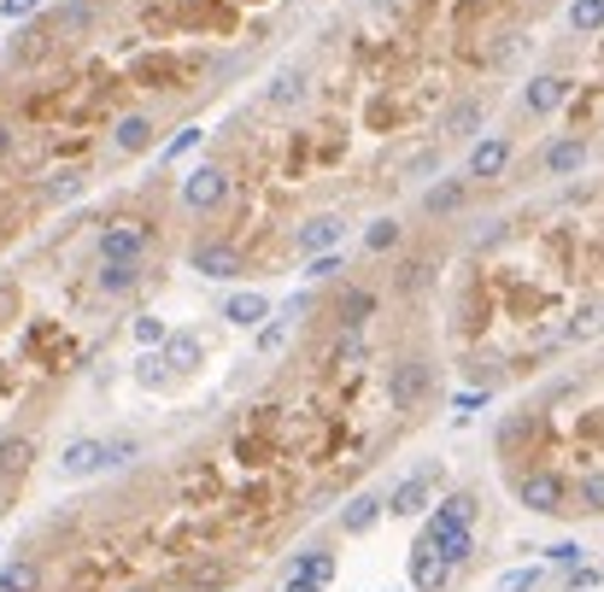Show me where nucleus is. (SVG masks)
I'll return each instance as SVG.
<instances>
[{
    "instance_id": "f257e3e1",
    "label": "nucleus",
    "mask_w": 604,
    "mask_h": 592,
    "mask_svg": "<svg viewBox=\"0 0 604 592\" xmlns=\"http://www.w3.org/2000/svg\"><path fill=\"white\" fill-rule=\"evenodd\" d=\"M476 523H481V499L476 493H452L428 511V528H423V545L435 552L446 569H464L476 557Z\"/></svg>"
},
{
    "instance_id": "f03ea898",
    "label": "nucleus",
    "mask_w": 604,
    "mask_h": 592,
    "mask_svg": "<svg viewBox=\"0 0 604 592\" xmlns=\"http://www.w3.org/2000/svg\"><path fill=\"white\" fill-rule=\"evenodd\" d=\"M147 253H153V223L124 218L100 229V265H147Z\"/></svg>"
},
{
    "instance_id": "7ed1b4c3",
    "label": "nucleus",
    "mask_w": 604,
    "mask_h": 592,
    "mask_svg": "<svg viewBox=\"0 0 604 592\" xmlns=\"http://www.w3.org/2000/svg\"><path fill=\"white\" fill-rule=\"evenodd\" d=\"M229 170L223 165H194L189 177H182V206L189 211H218L223 200H229Z\"/></svg>"
},
{
    "instance_id": "20e7f679",
    "label": "nucleus",
    "mask_w": 604,
    "mask_h": 592,
    "mask_svg": "<svg viewBox=\"0 0 604 592\" xmlns=\"http://www.w3.org/2000/svg\"><path fill=\"white\" fill-rule=\"evenodd\" d=\"M428 387H435L428 358H406V364H394V375H387V399H394V411H416L428 399Z\"/></svg>"
},
{
    "instance_id": "39448f33",
    "label": "nucleus",
    "mask_w": 604,
    "mask_h": 592,
    "mask_svg": "<svg viewBox=\"0 0 604 592\" xmlns=\"http://www.w3.org/2000/svg\"><path fill=\"white\" fill-rule=\"evenodd\" d=\"M516 499H523L535 516H552V511H564L569 487H564V475H557V469H535V475L516 481Z\"/></svg>"
},
{
    "instance_id": "423d86ee",
    "label": "nucleus",
    "mask_w": 604,
    "mask_h": 592,
    "mask_svg": "<svg viewBox=\"0 0 604 592\" xmlns=\"http://www.w3.org/2000/svg\"><path fill=\"white\" fill-rule=\"evenodd\" d=\"M435 481H440V469L428 464V469H416V475H406V481L394 487V499H382L394 516H423L428 504H435Z\"/></svg>"
},
{
    "instance_id": "0eeeda50",
    "label": "nucleus",
    "mask_w": 604,
    "mask_h": 592,
    "mask_svg": "<svg viewBox=\"0 0 604 592\" xmlns=\"http://www.w3.org/2000/svg\"><path fill=\"white\" fill-rule=\"evenodd\" d=\"M112 469V446L106 440H70L65 458H60V475L65 481H89V475Z\"/></svg>"
},
{
    "instance_id": "6e6552de",
    "label": "nucleus",
    "mask_w": 604,
    "mask_h": 592,
    "mask_svg": "<svg viewBox=\"0 0 604 592\" xmlns=\"http://www.w3.org/2000/svg\"><path fill=\"white\" fill-rule=\"evenodd\" d=\"M194 270H200V276H211V282H229V276L247 270V258H241V247H229V241H200V247H194Z\"/></svg>"
},
{
    "instance_id": "1a4fd4ad",
    "label": "nucleus",
    "mask_w": 604,
    "mask_h": 592,
    "mask_svg": "<svg viewBox=\"0 0 604 592\" xmlns=\"http://www.w3.org/2000/svg\"><path fill=\"white\" fill-rule=\"evenodd\" d=\"M340 235H347V218H335V211H323V218L299 223L294 247H299V258H311V253H329V247H340Z\"/></svg>"
},
{
    "instance_id": "9d476101",
    "label": "nucleus",
    "mask_w": 604,
    "mask_h": 592,
    "mask_svg": "<svg viewBox=\"0 0 604 592\" xmlns=\"http://www.w3.org/2000/svg\"><path fill=\"white\" fill-rule=\"evenodd\" d=\"M587 158H593V141H587V136H569V141H552L540 165H545V177H575Z\"/></svg>"
},
{
    "instance_id": "9b49d317",
    "label": "nucleus",
    "mask_w": 604,
    "mask_h": 592,
    "mask_svg": "<svg viewBox=\"0 0 604 592\" xmlns=\"http://www.w3.org/2000/svg\"><path fill=\"white\" fill-rule=\"evenodd\" d=\"M505 165H511V141L505 136L476 141V153H470V165H464V182H487V177H499Z\"/></svg>"
},
{
    "instance_id": "f8f14e48",
    "label": "nucleus",
    "mask_w": 604,
    "mask_h": 592,
    "mask_svg": "<svg viewBox=\"0 0 604 592\" xmlns=\"http://www.w3.org/2000/svg\"><path fill=\"white\" fill-rule=\"evenodd\" d=\"M153 147V118L147 112H129L112 124V153H147Z\"/></svg>"
},
{
    "instance_id": "ddd939ff",
    "label": "nucleus",
    "mask_w": 604,
    "mask_h": 592,
    "mask_svg": "<svg viewBox=\"0 0 604 592\" xmlns=\"http://www.w3.org/2000/svg\"><path fill=\"white\" fill-rule=\"evenodd\" d=\"M446 581H452V569H446V563L428 552L423 540H416V545H411V592H435V587H446Z\"/></svg>"
},
{
    "instance_id": "4468645a",
    "label": "nucleus",
    "mask_w": 604,
    "mask_h": 592,
    "mask_svg": "<svg viewBox=\"0 0 604 592\" xmlns=\"http://www.w3.org/2000/svg\"><path fill=\"white\" fill-rule=\"evenodd\" d=\"M464 200H470V182L464 177H446V182H435L423 194V211H428V218H452V211H464Z\"/></svg>"
},
{
    "instance_id": "2eb2a0df",
    "label": "nucleus",
    "mask_w": 604,
    "mask_h": 592,
    "mask_svg": "<svg viewBox=\"0 0 604 592\" xmlns=\"http://www.w3.org/2000/svg\"><path fill=\"white\" fill-rule=\"evenodd\" d=\"M387 516V504H382V493H352L347 499V511H340V528L347 533H370Z\"/></svg>"
},
{
    "instance_id": "dca6fc26",
    "label": "nucleus",
    "mask_w": 604,
    "mask_h": 592,
    "mask_svg": "<svg viewBox=\"0 0 604 592\" xmlns=\"http://www.w3.org/2000/svg\"><path fill=\"white\" fill-rule=\"evenodd\" d=\"M287 581L329 587V581H335V552H299L294 563H287Z\"/></svg>"
},
{
    "instance_id": "f3484780",
    "label": "nucleus",
    "mask_w": 604,
    "mask_h": 592,
    "mask_svg": "<svg viewBox=\"0 0 604 592\" xmlns=\"http://www.w3.org/2000/svg\"><path fill=\"white\" fill-rule=\"evenodd\" d=\"M30 464H36V440H0V487L24 481Z\"/></svg>"
},
{
    "instance_id": "a211bd4d",
    "label": "nucleus",
    "mask_w": 604,
    "mask_h": 592,
    "mask_svg": "<svg viewBox=\"0 0 604 592\" xmlns=\"http://www.w3.org/2000/svg\"><path fill=\"white\" fill-rule=\"evenodd\" d=\"M370 311H376V294H370V287H347V294L335 299V323L340 329H364Z\"/></svg>"
},
{
    "instance_id": "6ab92c4d",
    "label": "nucleus",
    "mask_w": 604,
    "mask_h": 592,
    "mask_svg": "<svg viewBox=\"0 0 604 592\" xmlns=\"http://www.w3.org/2000/svg\"><path fill=\"white\" fill-rule=\"evenodd\" d=\"M569 89H575L569 77H535V82H528V94H523V100H528V112H535V118H545V112H552V106H557V100H564Z\"/></svg>"
},
{
    "instance_id": "aec40b11",
    "label": "nucleus",
    "mask_w": 604,
    "mask_h": 592,
    "mask_svg": "<svg viewBox=\"0 0 604 592\" xmlns=\"http://www.w3.org/2000/svg\"><path fill=\"white\" fill-rule=\"evenodd\" d=\"M159 346H165V352H159V364H170L177 375H189V370L200 364V335H165Z\"/></svg>"
},
{
    "instance_id": "412c9836",
    "label": "nucleus",
    "mask_w": 604,
    "mask_h": 592,
    "mask_svg": "<svg viewBox=\"0 0 604 592\" xmlns=\"http://www.w3.org/2000/svg\"><path fill=\"white\" fill-rule=\"evenodd\" d=\"M223 317H229V323H241V329H258V323H270V299L265 294H235L223 306Z\"/></svg>"
},
{
    "instance_id": "4be33fe9",
    "label": "nucleus",
    "mask_w": 604,
    "mask_h": 592,
    "mask_svg": "<svg viewBox=\"0 0 604 592\" xmlns=\"http://www.w3.org/2000/svg\"><path fill=\"white\" fill-rule=\"evenodd\" d=\"M0 592H41V563L36 557H12L0 569Z\"/></svg>"
},
{
    "instance_id": "5701e85b",
    "label": "nucleus",
    "mask_w": 604,
    "mask_h": 592,
    "mask_svg": "<svg viewBox=\"0 0 604 592\" xmlns=\"http://www.w3.org/2000/svg\"><path fill=\"white\" fill-rule=\"evenodd\" d=\"M141 276H147V265H100V294H136Z\"/></svg>"
},
{
    "instance_id": "b1692460",
    "label": "nucleus",
    "mask_w": 604,
    "mask_h": 592,
    "mask_svg": "<svg viewBox=\"0 0 604 592\" xmlns=\"http://www.w3.org/2000/svg\"><path fill=\"white\" fill-rule=\"evenodd\" d=\"M299 94H306V70L294 65V70H282V77L270 82V94H265V100H270V106H294Z\"/></svg>"
},
{
    "instance_id": "393cba45",
    "label": "nucleus",
    "mask_w": 604,
    "mask_h": 592,
    "mask_svg": "<svg viewBox=\"0 0 604 592\" xmlns=\"http://www.w3.org/2000/svg\"><path fill=\"white\" fill-rule=\"evenodd\" d=\"M569 24H575V36H599L604 0H575V7H569Z\"/></svg>"
},
{
    "instance_id": "a878e982",
    "label": "nucleus",
    "mask_w": 604,
    "mask_h": 592,
    "mask_svg": "<svg viewBox=\"0 0 604 592\" xmlns=\"http://www.w3.org/2000/svg\"><path fill=\"white\" fill-rule=\"evenodd\" d=\"M540 581H545V569H540V563H528V569L499 575V587H493V592H540Z\"/></svg>"
},
{
    "instance_id": "bb28decb",
    "label": "nucleus",
    "mask_w": 604,
    "mask_h": 592,
    "mask_svg": "<svg viewBox=\"0 0 604 592\" xmlns=\"http://www.w3.org/2000/svg\"><path fill=\"white\" fill-rule=\"evenodd\" d=\"M599 499H604L599 475H587V481H581V493H575V499H564V511H581V516H599Z\"/></svg>"
},
{
    "instance_id": "cd10ccee",
    "label": "nucleus",
    "mask_w": 604,
    "mask_h": 592,
    "mask_svg": "<svg viewBox=\"0 0 604 592\" xmlns=\"http://www.w3.org/2000/svg\"><path fill=\"white\" fill-rule=\"evenodd\" d=\"M394 241H399V223H394V218H382V223L364 229V247H370V253H387Z\"/></svg>"
},
{
    "instance_id": "c85d7f7f",
    "label": "nucleus",
    "mask_w": 604,
    "mask_h": 592,
    "mask_svg": "<svg viewBox=\"0 0 604 592\" xmlns=\"http://www.w3.org/2000/svg\"><path fill=\"white\" fill-rule=\"evenodd\" d=\"M335 270H340V247H329V253H311V258H306V276H311V282H329Z\"/></svg>"
},
{
    "instance_id": "c756f323",
    "label": "nucleus",
    "mask_w": 604,
    "mask_h": 592,
    "mask_svg": "<svg viewBox=\"0 0 604 592\" xmlns=\"http://www.w3.org/2000/svg\"><path fill=\"white\" fill-rule=\"evenodd\" d=\"M82 182H89L82 170H60V177L48 182V200H77V194H82Z\"/></svg>"
},
{
    "instance_id": "7c9ffc66",
    "label": "nucleus",
    "mask_w": 604,
    "mask_h": 592,
    "mask_svg": "<svg viewBox=\"0 0 604 592\" xmlns=\"http://www.w3.org/2000/svg\"><path fill=\"white\" fill-rule=\"evenodd\" d=\"M476 124H481V106L470 100V106H458L452 112V124H446V136H476Z\"/></svg>"
},
{
    "instance_id": "2f4dec72",
    "label": "nucleus",
    "mask_w": 604,
    "mask_h": 592,
    "mask_svg": "<svg viewBox=\"0 0 604 592\" xmlns=\"http://www.w3.org/2000/svg\"><path fill=\"white\" fill-rule=\"evenodd\" d=\"M569 592H599V569H593V563H569Z\"/></svg>"
},
{
    "instance_id": "473e14b6",
    "label": "nucleus",
    "mask_w": 604,
    "mask_h": 592,
    "mask_svg": "<svg viewBox=\"0 0 604 592\" xmlns=\"http://www.w3.org/2000/svg\"><path fill=\"white\" fill-rule=\"evenodd\" d=\"M200 136H206V129H200V124H189V129H177V141H170V147H165L159 158H165V165H170V158H182V153H189V147H194V141H200Z\"/></svg>"
},
{
    "instance_id": "72a5a7b5",
    "label": "nucleus",
    "mask_w": 604,
    "mask_h": 592,
    "mask_svg": "<svg viewBox=\"0 0 604 592\" xmlns=\"http://www.w3.org/2000/svg\"><path fill=\"white\" fill-rule=\"evenodd\" d=\"M189 581H194V587H218V581H223V563H211V557H206V563H194Z\"/></svg>"
},
{
    "instance_id": "f704fd0d",
    "label": "nucleus",
    "mask_w": 604,
    "mask_h": 592,
    "mask_svg": "<svg viewBox=\"0 0 604 592\" xmlns=\"http://www.w3.org/2000/svg\"><path fill=\"white\" fill-rule=\"evenodd\" d=\"M136 340L141 346H159L165 340V323H159V317H141V323H136Z\"/></svg>"
},
{
    "instance_id": "c9c22d12",
    "label": "nucleus",
    "mask_w": 604,
    "mask_h": 592,
    "mask_svg": "<svg viewBox=\"0 0 604 592\" xmlns=\"http://www.w3.org/2000/svg\"><path fill=\"white\" fill-rule=\"evenodd\" d=\"M545 557H552V563H581V540H557V545H545Z\"/></svg>"
},
{
    "instance_id": "e433bc0d",
    "label": "nucleus",
    "mask_w": 604,
    "mask_h": 592,
    "mask_svg": "<svg viewBox=\"0 0 604 592\" xmlns=\"http://www.w3.org/2000/svg\"><path fill=\"white\" fill-rule=\"evenodd\" d=\"M36 7H41V0H0V12H7V18H30Z\"/></svg>"
},
{
    "instance_id": "4c0bfd02",
    "label": "nucleus",
    "mask_w": 604,
    "mask_h": 592,
    "mask_svg": "<svg viewBox=\"0 0 604 592\" xmlns=\"http://www.w3.org/2000/svg\"><path fill=\"white\" fill-rule=\"evenodd\" d=\"M136 375H141L147 387H159V358H141V370H136Z\"/></svg>"
},
{
    "instance_id": "58836bf2",
    "label": "nucleus",
    "mask_w": 604,
    "mask_h": 592,
    "mask_svg": "<svg viewBox=\"0 0 604 592\" xmlns=\"http://www.w3.org/2000/svg\"><path fill=\"white\" fill-rule=\"evenodd\" d=\"M282 335H287V329H282V323H270V329H265V340H258V346H265V352H277Z\"/></svg>"
},
{
    "instance_id": "ea45409f",
    "label": "nucleus",
    "mask_w": 604,
    "mask_h": 592,
    "mask_svg": "<svg viewBox=\"0 0 604 592\" xmlns=\"http://www.w3.org/2000/svg\"><path fill=\"white\" fill-rule=\"evenodd\" d=\"M12 141H18V129H12L7 118H0V158H7V153H12Z\"/></svg>"
},
{
    "instance_id": "a19ab883",
    "label": "nucleus",
    "mask_w": 604,
    "mask_h": 592,
    "mask_svg": "<svg viewBox=\"0 0 604 592\" xmlns=\"http://www.w3.org/2000/svg\"><path fill=\"white\" fill-rule=\"evenodd\" d=\"M7 317H12V287L0 282V323H7Z\"/></svg>"
},
{
    "instance_id": "79ce46f5",
    "label": "nucleus",
    "mask_w": 604,
    "mask_h": 592,
    "mask_svg": "<svg viewBox=\"0 0 604 592\" xmlns=\"http://www.w3.org/2000/svg\"><path fill=\"white\" fill-rule=\"evenodd\" d=\"M282 592H329V587H311V581H287Z\"/></svg>"
},
{
    "instance_id": "37998d69",
    "label": "nucleus",
    "mask_w": 604,
    "mask_h": 592,
    "mask_svg": "<svg viewBox=\"0 0 604 592\" xmlns=\"http://www.w3.org/2000/svg\"><path fill=\"white\" fill-rule=\"evenodd\" d=\"M0 511H7V487H0Z\"/></svg>"
},
{
    "instance_id": "c03bdc74",
    "label": "nucleus",
    "mask_w": 604,
    "mask_h": 592,
    "mask_svg": "<svg viewBox=\"0 0 604 592\" xmlns=\"http://www.w3.org/2000/svg\"><path fill=\"white\" fill-rule=\"evenodd\" d=\"M535 7H545V0H535Z\"/></svg>"
},
{
    "instance_id": "a18cd8bd",
    "label": "nucleus",
    "mask_w": 604,
    "mask_h": 592,
    "mask_svg": "<svg viewBox=\"0 0 604 592\" xmlns=\"http://www.w3.org/2000/svg\"><path fill=\"white\" fill-rule=\"evenodd\" d=\"M141 592H153V587H141Z\"/></svg>"
}]
</instances>
